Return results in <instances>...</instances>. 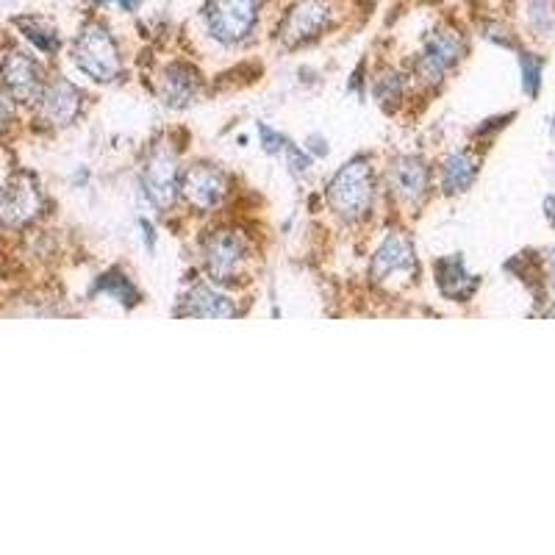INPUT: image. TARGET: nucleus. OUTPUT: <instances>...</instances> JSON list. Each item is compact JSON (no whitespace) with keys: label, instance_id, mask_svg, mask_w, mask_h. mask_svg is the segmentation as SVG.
<instances>
[{"label":"nucleus","instance_id":"f257e3e1","mask_svg":"<svg viewBox=\"0 0 555 555\" xmlns=\"http://www.w3.org/2000/svg\"><path fill=\"white\" fill-rule=\"evenodd\" d=\"M73 56L78 70L98 84H111L114 78H120V70H123L120 48L103 23L84 25V31L75 39Z\"/></svg>","mask_w":555,"mask_h":555},{"label":"nucleus","instance_id":"f03ea898","mask_svg":"<svg viewBox=\"0 0 555 555\" xmlns=\"http://www.w3.org/2000/svg\"><path fill=\"white\" fill-rule=\"evenodd\" d=\"M372 195H375L372 167L361 159L345 164L339 173L333 175L331 186H328V203L345 220L364 217L372 206Z\"/></svg>","mask_w":555,"mask_h":555},{"label":"nucleus","instance_id":"7ed1b4c3","mask_svg":"<svg viewBox=\"0 0 555 555\" xmlns=\"http://www.w3.org/2000/svg\"><path fill=\"white\" fill-rule=\"evenodd\" d=\"M261 0H209L206 25L222 45H236L253 34L259 23Z\"/></svg>","mask_w":555,"mask_h":555},{"label":"nucleus","instance_id":"20e7f679","mask_svg":"<svg viewBox=\"0 0 555 555\" xmlns=\"http://www.w3.org/2000/svg\"><path fill=\"white\" fill-rule=\"evenodd\" d=\"M464 53V39L453 28H439L433 31L431 39L425 42L420 59H417V75L425 84H439L444 75L450 73Z\"/></svg>","mask_w":555,"mask_h":555},{"label":"nucleus","instance_id":"39448f33","mask_svg":"<svg viewBox=\"0 0 555 555\" xmlns=\"http://www.w3.org/2000/svg\"><path fill=\"white\" fill-rule=\"evenodd\" d=\"M145 195L156 209H170L175 203V195L181 189V175H178V159L170 148H156L150 153L142 175Z\"/></svg>","mask_w":555,"mask_h":555},{"label":"nucleus","instance_id":"423d86ee","mask_svg":"<svg viewBox=\"0 0 555 555\" xmlns=\"http://www.w3.org/2000/svg\"><path fill=\"white\" fill-rule=\"evenodd\" d=\"M203 253H206L203 256L206 259V270L220 284L236 281V275L242 272L247 256H250L247 242L239 234H234V231H220V234L211 236Z\"/></svg>","mask_w":555,"mask_h":555},{"label":"nucleus","instance_id":"0eeeda50","mask_svg":"<svg viewBox=\"0 0 555 555\" xmlns=\"http://www.w3.org/2000/svg\"><path fill=\"white\" fill-rule=\"evenodd\" d=\"M333 9L328 0H300L286 14L281 37L286 45H303L317 39L331 25Z\"/></svg>","mask_w":555,"mask_h":555},{"label":"nucleus","instance_id":"6e6552de","mask_svg":"<svg viewBox=\"0 0 555 555\" xmlns=\"http://www.w3.org/2000/svg\"><path fill=\"white\" fill-rule=\"evenodd\" d=\"M42 209V192L34 175H14L0 195V220L6 225H25Z\"/></svg>","mask_w":555,"mask_h":555},{"label":"nucleus","instance_id":"1a4fd4ad","mask_svg":"<svg viewBox=\"0 0 555 555\" xmlns=\"http://www.w3.org/2000/svg\"><path fill=\"white\" fill-rule=\"evenodd\" d=\"M0 78H3V87L12 95L17 103H34L42 95V70L39 64L25 56L23 50H12L3 64H0Z\"/></svg>","mask_w":555,"mask_h":555},{"label":"nucleus","instance_id":"9d476101","mask_svg":"<svg viewBox=\"0 0 555 555\" xmlns=\"http://www.w3.org/2000/svg\"><path fill=\"white\" fill-rule=\"evenodd\" d=\"M181 192L189 200V206L200 211H211L220 206L222 195H225V175L211 167V164H195L189 167L181 181Z\"/></svg>","mask_w":555,"mask_h":555},{"label":"nucleus","instance_id":"9b49d317","mask_svg":"<svg viewBox=\"0 0 555 555\" xmlns=\"http://www.w3.org/2000/svg\"><path fill=\"white\" fill-rule=\"evenodd\" d=\"M411 272H417L414 245L403 234L386 236L383 245L375 250V259H372L375 281H386L392 275H411Z\"/></svg>","mask_w":555,"mask_h":555},{"label":"nucleus","instance_id":"f8f14e48","mask_svg":"<svg viewBox=\"0 0 555 555\" xmlns=\"http://www.w3.org/2000/svg\"><path fill=\"white\" fill-rule=\"evenodd\" d=\"M42 114H45V120L53 125H70L78 117V111H81V89L73 87L67 78H56V81H50L48 87L42 89Z\"/></svg>","mask_w":555,"mask_h":555},{"label":"nucleus","instance_id":"ddd939ff","mask_svg":"<svg viewBox=\"0 0 555 555\" xmlns=\"http://www.w3.org/2000/svg\"><path fill=\"white\" fill-rule=\"evenodd\" d=\"M431 173L425 167L420 156H400L392 167V186L400 200H406L408 206H420L422 198L428 195Z\"/></svg>","mask_w":555,"mask_h":555},{"label":"nucleus","instance_id":"4468645a","mask_svg":"<svg viewBox=\"0 0 555 555\" xmlns=\"http://www.w3.org/2000/svg\"><path fill=\"white\" fill-rule=\"evenodd\" d=\"M198 89V73L192 67H186V64H173L161 78V98L173 109H184L189 103H195Z\"/></svg>","mask_w":555,"mask_h":555},{"label":"nucleus","instance_id":"2eb2a0df","mask_svg":"<svg viewBox=\"0 0 555 555\" xmlns=\"http://www.w3.org/2000/svg\"><path fill=\"white\" fill-rule=\"evenodd\" d=\"M436 281H439L442 295L450 300H467L478 289V278L469 275L464 261L458 256H450V259H442L436 264Z\"/></svg>","mask_w":555,"mask_h":555},{"label":"nucleus","instance_id":"dca6fc26","mask_svg":"<svg viewBox=\"0 0 555 555\" xmlns=\"http://www.w3.org/2000/svg\"><path fill=\"white\" fill-rule=\"evenodd\" d=\"M478 178V159L469 153H453L442 164V189L447 195H461Z\"/></svg>","mask_w":555,"mask_h":555},{"label":"nucleus","instance_id":"f3484780","mask_svg":"<svg viewBox=\"0 0 555 555\" xmlns=\"http://www.w3.org/2000/svg\"><path fill=\"white\" fill-rule=\"evenodd\" d=\"M186 309L181 314L189 317H236V306L228 297L217 295L209 286H195L186 295Z\"/></svg>","mask_w":555,"mask_h":555},{"label":"nucleus","instance_id":"a211bd4d","mask_svg":"<svg viewBox=\"0 0 555 555\" xmlns=\"http://www.w3.org/2000/svg\"><path fill=\"white\" fill-rule=\"evenodd\" d=\"M98 292L114 297V300H117V303H123V306H134V303H139V292H136V286L131 284V278H128L125 272L111 270L106 272V275H100Z\"/></svg>","mask_w":555,"mask_h":555},{"label":"nucleus","instance_id":"6ab92c4d","mask_svg":"<svg viewBox=\"0 0 555 555\" xmlns=\"http://www.w3.org/2000/svg\"><path fill=\"white\" fill-rule=\"evenodd\" d=\"M17 25L23 28L25 39H28V42H34L37 50H42V53H56V50H59V34H56L50 25L42 23V20H34V17H20Z\"/></svg>","mask_w":555,"mask_h":555},{"label":"nucleus","instance_id":"aec40b11","mask_svg":"<svg viewBox=\"0 0 555 555\" xmlns=\"http://www.w3.org/2000/svg\"><path fill=\"white\" fill-rule=\"evenodd\" d=\"M525 12L533 31L550 34L555 28V0H525Z\"/></svg>","mask_w":555,"mask_h":555},{"label":"nucleus","instance_id":"412c9836","mask_svg":"<svg viewBox=\"0 0 555 555\" xmlns=\"http://www.w3.org/2000/svg\"><path fill=\"white\" fill-rule=\"evenodd\" d=\"M522 87H525V95L536 98L539 95V87H542V59H536L531 53H522Z\"/></svg>","mask_w":555,"mask_h":555},{"label":"nucleus","instance_id":"4be33fe9","mask_svg":"<svg viewBox=\"0 0 555 555\" xmlns=\"http://www.w3.org/2000/svg\"><path fill=\"white\" fill-rule=\"evenodd\" d=\"M400 95H403V81H400L395 73L381 75V78L375 81V98L381 100L383 106H386V103H395V100H400Z\"/></svg>","mask_w":555,"mask_h":555},{"label":"nucleus","instance_id":"5701e85b","mask_svg":"<svg viewBox=\"0 0 555 555\" xmlns=\"http://www.w3.org/2000/svg\"><path fill=\"white\" fill-rule=\"evenodd\" d=\"M259 136H261V148L267 150L270 156L281 153V150H286V145H289V139H286L284 134L272 131L270 125H264V123H259Z\"/></svg>","mask_w":555,"mask_h":555},{"label":"nucleus","instance_id":"b1692460","mask_svg":"<svg viewBox=\"0 0 555 555\" xmlns=\"http://www.w3.org/2000/svg\"><path fill=\"white\" fill-rule=\"evenodd\" d=\"M286 156H289V164H292V170H295V173H306V170L311 167L309 156H306L303 150H297L292 142L286 145Z\"/></svg>","mask_w":555,"mask_h":555},{"label":"nucleus","instance_id":"393cba45","mask_svg":"<svg viewBox=\"0 0 555 555\" xmlns=\"http://www.w3.org/2000/svg\"><path fill=\"white\" fill-rule=\"evenodd\" d=\"M139 225H142V239H145V245L150 247V250H153V247H156V231H153V225H150V222H139Z\"/></svg>","mask_w":555,"mask_h":555},{"label":"nucleus","instance_id":"a878e982","mask_svg":"<svg viewBox=\"0 0 555 555\" xmlns=\"http://www.w3.org/2000/svg\"><path fill=\"white\" fill-rule=\"evenodd\" d=\"M311 150H314L317 156H325V153H328V145H325L322 139H311Z\"/></svg>","mask_w":555,"mask_h":555},{"label":"nucleus","instance_id":"bb28decb","mask_svg":"<svg viewBox=\"0 0 555 555\" xmlns=\"http://www.w3.org/2000/svg\"><path fill=\"white\" fill-rule=\"evenodd\" d=\"M98 3H111V0H98ZM114 3H120L125 12H134L136 6V0H114Z\"/></svg>","mask_w":555,"mask_h":555}]
</instances>
